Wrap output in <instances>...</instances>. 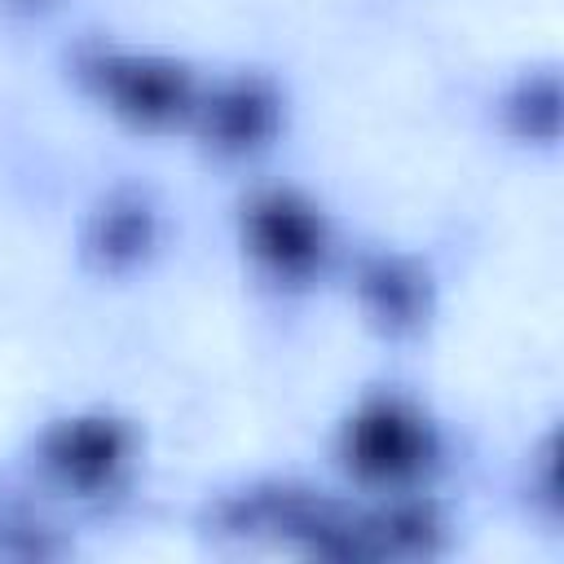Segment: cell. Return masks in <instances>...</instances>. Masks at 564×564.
Masks as SVG:
<instances>
[{
	"instance_id": "1",
	"label": "cell",
	"mask_w": 564,
	"mask_h": 564,
	"mask_svg": "<svg viewBox=\"0 0 564 564\" xmlns=\"http://www.w3.org/2000/svg\"><path fill=\"white\" fill-rule=\"evenodd\" d=\"M423 458H427V432L397 401L366 405L348 427V463L370 480L414 476L423 467Z\"/></svg>"
},
{
	"instance_id": "2",
	"label": "cell",
	"mask_w": 564,
	"mask_h": 564,
	"mask_svg": "<svg viewBox=\"0 0 564 564\" xmlns=\"http://www.w3.org/2000/svg\"><path fill=\"white\" fill-rule=\"evenodd\" d=\"M251 242L264 260L295 273L322 256V225L304 203L286 194H269L251 207Z\"/></svg>"
},
{
	"instance_id": "3",
	"label": "cell",
	"mask_w": 564,
	"mask_h": 564,
	"mask_svg": "<svg viewBox=\"0 0 564 564\" xmlns=\"http://www.w3.org/2000/svg\"><path fill=\"white\" fill-rule=\"evenodd\" d=\"M48 458L57 463V471L66 480H75V485H101L123 463V432L115 423H101V419L66 423L53 436Z\"/></svg>"
},
{
	"instance_id": "4",
	"label": "cell",
	"mask_w": 564,
	"mask_h": 564,
	"mask_svg": "<svg viewBox=\"0 0 564 564\" xmlns=\"http://www.w3.org/2000/svg\"><path fill=\"white\" fill-rule=\"evenodd\" d=\"M106 75V88L119 106L145 115V119H159V115H172L189 101V84L181 70L172 66H150V62H106L101 66Z\"/></svg>"
},
{
	"instance_id": "5",
	"label": "cell",
	"mask_w": 564,
	"mask_h": 564,
	"mask_svg": "<svg viewBox=\"0 0 564 564\" xmlns=\"http://www.w3.org/2000/svg\"><path fill=\"white\" fill-rule=\"evenodd\" d=\"M273 119V101L256 84H234L216 106H212V128L229 145H251Z\"/></svg>"
},
{
	"instance_id": "6",
	"label": "cell",
	"mask_w": 564,
	"mask_h": 564,
	"mask_svg": "<svg viewBox=\"0 0 564 564\" xmlns=\"http://www.w3.org/2000/svg\"><path fill=\"white\" fill-rule=\"evenodd\" d=\"M366 295L375 300V308L388 317V322H410L419 313V278L401 273L397 264H375L366 273Z\"/></svg>"
},
{
	"instance_id": "7",
	"label": "cell",
	"mask_w": 564,
	"mask_h": 564,
	"mask_svg": "<svg viewBox=\"0 0 564 564\" xmlns=\"http://www.w3.org/2000/svg\"><path fill=\"white\" fill-rule=\"evenodd\" d=\"M101 242L110 256L119 251H137L145 242V216L132 207V212H106V225H101Z\"/></svg>"
}]
</instances>
